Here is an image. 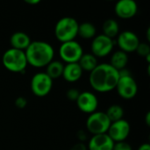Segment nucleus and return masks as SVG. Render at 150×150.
<instances>
[{
    "mask_svg": "<svg viewBox=\"0 0 150 150\" xmlns=\"http://www.w3.org/2000/svg\"><path fill=\"white\" fill-rule=\"evenodd\" d=\"M120 78V73L109 63L98 64L90 72L89 82L91 88L101 93L113 91Z\"/></svg>",
    "mask_w": 150,
    "mask_h": 150,
    "instance_id": "f257e3e1",
    "label": "nucleus"
},
{
    "mask_svg": "<svg viewBox=\"0 0 150 150\" xmlns=\"http://www.w3.org/2000/svg\"><path fill=\"white\" fill-rule=\"evenodd\" d=\"M27 63L34 68L47 67L54 56V49L47 41L33 40L25 50Z\"/></svg>",
    "mask_w": 150,
    "mask_h": 150,
    "instance_id": "f03ea898",
    "label": "nucleus"
},
{
    "mask_svg": "<svg viewBox=\"0 0 150 150\" xmlns=\"http://www.w3.org/2000/svg\"><path fill=\"white\" fill-rule=\"evenodd\" d=\"M78 21L72 17L60 18L54 26V36L61 42L75 40L78 32Z\"/></svg>",
    "mask_w": 150,
    "mask_h": 150,
    "instance_id": "7ed1b4c3",
    "label": "nucleus"
},
{
    "mask_svg": "<svg viewBox=\"0 0 150 150\" xmlns=\"http://www.w3.org/2000/svg\"><path fill=\"white\" fill-rule=\"evenodd\" d=\"M2 62L7 70L13 73L24 72L26 66L28 65L25 51L11 47L4 53Z\"/></svg>",
    "mask_w": 150,
    "mask_h": 150,
    "instance_id": "20e7f679",
    "label": "nucleus"
},
{
    "mask_svg": "<svg viewBox=\"0 0 150 150\" xmlns=\"http://www.w3.org/2000/svg\"><path fill=\"white\" fill-rule=\"evenodd\" d=\"M119 73L120 78L115 88L118 94L124 99L134 98L138 92V84L135 79L127 69L119 71Z\"/></svg>",
    "mask_w": 150,
    "mask_h": 150,
    "instance_id": "39448f33",
    "label": "nucleus"
},
{
    "mask_svg": "<svg viewBox=\"0 0 150 150\" xmlns=\"http://www.w3.org/2000/svg\"><path fill=\"white\" fill-rule=\"evenodd\" d=\"M111 125V121L105 112H94L89 114L86 120V128L92 135L106 134Z\"/></svg>",
    "mask_w": 150,
    "mask_h": 150,
    "instance_id": "423d86ee",
    "label": "nucleus"
},
{
    "mask_svg": "<svg viewBox=\"0 0 150 150\" xmlns=\"http://www.w3.org/2000/svg\"><path fill=\"white\" fill-rule=\"evenodd\" d=\"M59 54L61 59L65 63H74L78 62L83 54V50L79 42L76 40H70L61 43Z\"/></svg>",
    "mask_w": 150,
    "mask_h": 150,
    "instance_id": "0eeeda50",
    "label": "nucleus"
},
{
    "mask_svg": "<svg viewBox=\"0 0 150 150\" xmlns=\"http://www.w3.org/2000/svg\"><path fill=\"white\" fill-rule=\"evenodd\" d=\"M30 86L35 96L45 97L50 93L53 88V80L45 72H38L33 76Z\"/></svg>",
    "mask_w": 150,
    "mask_h": 150,
    "instance_id": "6e6552de",
    "label": "nucleus"
},
{
    "mask_svg": "<svg viewBox=\"0 0 150 150\" xmlns=\"http://www.w3.org/2000/svg\"><path fill=\"white\" fill-rule=\"evenodd\" d=\"M114 40L108 38L107 36L102 34L96 35L91 41V54L95 57L103 58L110 54L114 47Z\"/></svg>",
    "mask_w": 150,
    "mask_h": 150,
    "instance_id": "1a4fd4ad",
    "label": "nucleus"
},
{
    "mask_svg": "<svg viewBox=\"0 0 150 150\" xmlns=\"http://www.w3.org/2000/svg\"><path fill=\"white\" fill-rule=\"evenodd\" d=\"M131 126L130 123L122 119L120 120L112 122L107 131V134L113 141V142H125L130 134Z\"/></svg>",
    "mask_w": 150,
    "mask_h": 150,
    "instance_id": "9d476101",
    "label": "nucleus"
},
{
    "mask_svg": "<svg viewBox=\"0 0 150 150\" xmlns=\"http://www.w3.org/2000/svg\"><path fill=\"white\" fill-rule=\"evenodd\" d=\"M120 50L128 54L135 52L138 45L140 44L139 37L132 31H123L119 33L116 40Z\"/></svg>",
    "mask_w": 150,
    "mask_h": 150,
    "instance_id": "9b49d317",
    "label": "nucleus"
},
{
    "mask_svg": "<svg viewBox=\"0 0 150 150\" xmlns=\"http://www.w3.org/2000/svg\"><path fill=\"white\" fill-rule=\"evenodd\" d=\"M76 103L78 109L87 114H91L96 112L98 105V100L97 96L91 91L80 92Z\"/></svg>",
    "mask_w": 150,
    "mask_h": 150,
    "instance_id": "f8f14e48",
    "label": "nucleus"
},
{
    "mask_svg": "<svg viewBox=\"0 0 150 150\" xmlns=\"http://www.w3.org/2000/svg\"><path fill=\"white\" fill-rule=\"evenodd\" d=\"M114 11L120 18H132L138 12V4L134 0H119L115 4Z\"/></svg>",
    "mask_w": 150,
    "mask_h": 150,
    "instance_id": "ddd939ff",
    "label": "nucleus"
},
{
    "mask_svg": "<svg viewBox=\"0 0 150 150\" xmlns=\"http://www.w3.org/2000/svg\"><path fill=\"white\" fill-rule=\"evenodd\" d=\"M114 145L113 141L109 137L107 134L92 135L89 141L88 150H112Z\"/></svg>",
    "mask_w": 150,
    "mask_h": 150,
    "instance_id": "4468645a",
    "label": "nucleus"
},
{
    "mask_svg": "<svg viewBox=\"0 0 150 150\" xmlns=\"http://www.w3.org/2000/svg\"><path fill=\"white\" fill-rule=\"evenodd\" d=\"M83 72V71L82 70L78 62L66 63L64 65L62 76L65 81L69 83H75L82 77Z\"/></svg>",
    "mask_w": 150,
    "mask_h": 150,
    "instance_id": "2eb2a0df",
    "label": "nucleus"
},
{
    "mask_svg": "<svg viewBox=\"0 0 150 150\" xmlns=\"http://www.w3.org/2000/svg\"><path fill=\"white\" fill-rule=\"evenodd\" d=\"M32 42L29 35L24 32H15L10 38L11 48L25 51Z\"/></svg>",
    "mask_w": 150,
    "mask_h": 150,
    "instance_id": "dca6fc26",
    "label": "nucleus"
},
{
    "mask_svg": "<svg viewBox=\"0 0 150 150\" xmlns=\"http://www.w3.org/2000/svg\"><path fill=\"white\" fill-rule=\"evenodd\" d=\"M127 63H128L127 54L121 50H118V51H115L112 54L109 64L112 67H113L115 69H117L118 71H120L126 69Z\"/></svg>",
    "mask_w": 150,
    "mask_h": 150,
    "instance_id": "f3484780",
    "label": "nucleus"
},
{
    "mask_svg": "<svg viewBox=\"0 0 150 150\" xmlns=\"http://www.w3.org/2000/svg\"><path fill=\"white\" fill-rule=\"evenodd\" d=\"M120 33V25L119 23L113 18L106 19L103 24V34L108 38L113 40L117 38Z\"/></svg>",
    "mask_w": 150,
    "mask_h": 150,
    "instance_id": "a211bd4d",
    "label": "nucleus"
},
{
    "mask_svg": "<svg viewBox=\"0 0 150 150\" xmlns=\"http://www.w3.org/2000/svg\"><path fill=\"white\" fill-rule=\"evenodd\" d=\"M78 64L81 67L83 71L91 72L98 65V59L91 53V54H83L80 60L78 61Z\"/></svg>",
    "mask_w": 150,
    "mask_h": 150,
    "instance_id": "6ab92c4d",
    "label": "nucleus"
},
{
    "mask_svg": "<svg viewBox=\"0 0 150 150\" xmlns=\"http://www.w3.org/2000/svg\"><path fill=\"white\" fill-rule=\"evenodd\" d=\"M46 68H47V70L45 73L52 80H54V79H57L62 76L64 64L62 63V62L53 60L49 64L47 65Z\"/></svg>",
    "mask_w": 150,
    "mask_h": 150,
    "instance_id": "aec40b11",
    "label": "nucleus"
},
{
    "mask_svg": "<svg viewBox=\"0 0 150 150\" xmlns=\"http://www.w3.org/2000/svg\"><path fill=\"white\" fill-rule=\"evenodd\" d=\"M96 33H97L96 26L91 22H83L78 25L77 35H79L83 39L85 40L93 39L96 36Z\"/></svg>",
    "mask_w": 150,
    "mask_h": 150,
    "instance_id": "412c9836",
    "label": "nucleus"
},
{
    "mask_svg": "<svg viewBox=\"0 0 150 150\" xmlns=\"http://www.w3.org/2000/svg\"><path fill=\"white\" fill-rule=\"evenodd\" d=\"M105 112L106 116L108 117V119L110 120L111 123L120 120L124 117V109L121 105H120L118 104L111 105L107 108L106 112Z\"/></svg>",
    "mask_w": 150,
    "mask_h": 150,
    "instance_id": "4be33fe9",
    "label": "nucleus"
},
{
    "mask_svg": "<svg viewBox=\"0 0 150 150\" xmlns=\"http://www.w3.org/2000/svg\"><path fill=\"white\" fill-rule=\"evenodd\" d=\"M135 52L142 57H146L147 61L149 62L150 60V47L148 43H142L140 42V44L138 45Z\"/></svg>",
    "mask_w": 150,
    "mask_h": 150,
    "instance_id": "5701e85b",
    "label": "nucleus"
},
{
    "mask_svg": "<svg viewBox=\"0 0 150 150\" xmlns=\"http://www.w3.org/2000/svg\"><path fill=\"white\" fill-rule=\"evenodd\" d=\"M112 150H133L132 146L125 142H114Z\"/></svg>",
    "mask_w": 150,
    "mask_h": 150,
    "instance_id": "b1692460",
    "label": "nucleus"
},
{
    "mask_svg": "<svg viewBox=\"0 0 150 150\" xmlns=\"http://www.w3.org/2000/svg\"><path fill=\"white\" fill-rule=\"evenodd\" d=\"M80 94V91L77 90V89H75V88H71L69 90H68L67 93H66V96L67 98L70 100V101H76L78 96Z\"/></svg>",
    "mask_w": 150,
    "mask_h": 150,
    "instance_id": "393cba45",
    "label": "nucleus"
},
{
    "mask_svg": "<svg viewBox=\"0 0 150 150\" xmlns=\"http://www.w3.org/2000/svg\"><path fill=\"white\" fill-rule=\"evenodd\" d=\"M26 105H27V100L24 97H18L15 100V105H16V107H18L19 109L25 108L26 106Z\"/></svg>",
    "mask_w": 150,
    "mask_h": 150,
    "instance_id": "a878e982",
    "label": "nucleus"
},
{
    "mask_svg": "<svg viewBox=\"0 0 150 150\" xmlns=\"http://www.w3.org/2000/svg\"><path fill=\"white\" fill-rule=\"evenodd\" d=\"M69 150H88L87 149V146L83 143V142H78L76 144H75Z\"/></svg>",
    "mask_w": 150,
    "mask_h": 150,
    "instance_id": "bb28decb",
    "label": "nucleus"
},
{
    "mask_svg": "<svg viewBox=\"0 0 150 150\" xmlns=\"http://www.w3.org/2000/svg\"><path fill=\"white\" fill-rule=\"evenodd\" d=\"M137 150H150V145L149 143H143L138 148Z\"/></svg>",
    "mask_w": 150,
    "mask_h": 150,
    "instance_id": "cd10ccee",
    "label": "nucleus"
},
{
    "mask_svg": "<svg viewBox=\"0 0 150 150\" xmlns=\"http://www.w3.org/2000/svg\"><path fill=\"white\" fill-rule=\"evenodd\" d=\"M25 2L28 4H39L40 1V0H25Z\"/></svg>",
    "mask_w": 150,
    "mask_h": 150,
    "instance_id": "c85d7f7f",
    "label": "nucleus"
},
{
    "mask_svg": "<svg viewBox=\"0 0 150 150\" xmlns=\"http://www.w3.org/2000/svg\"><path fill=\"white\" fill-rule=\"evenodd\" d=\"M146 124H147V126H150V112H149L148 113H147V116H146Z\"/></svg>",
    "mask_w": 150,
    "mask_h": 150,
    "instance_id": "c756f323",
    "label": "nucleus"
}]
</instances>
